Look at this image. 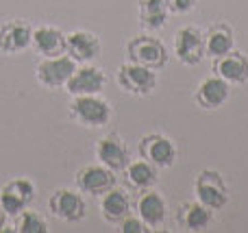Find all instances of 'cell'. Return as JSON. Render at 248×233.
<instances>
[{
	"instance_id": "cell-5",
	"label": "cell",
	"mask_w": 248,
	"mask_h": 233,
	"mask_svg": "<svg viewBox=\"0 0 248 233\" xmlns=\"http://www.w3.org/2000/svg\"><path fill=\"white\" fill-rule=\"evenodd\" d=\"M48 212L61 222H81L87 214V203L83 199V192L59 187L48 196Z\"/></svg>"
},
{
	"instance_id": "cell-13",
	"label": "cell",
	"mask_w": 248,
	"mask_h": 233,
	"mask_svg": "<svg viewBox=\"0 0 248 233\" xmlns=\"http://www.w3.org/2000/svg\"><path fill=\"white\" fill-rule=\"evenodd\" d=\"M107 87V74L103 68L94 63H81L72 72V77L65 83V92L70 96L81 94H100Z\"/></svg>"
},
{
	"instance_id": "cell-6",
	"label": "cell",
	"mask_w": 248,
	"mask_h": 233,
	"mask_svg": "<svg viewBox=\"0 0 248 233\" xmlns=\"http://www.w3.org/2000/svg\"><path fill=\"white\" fill-rule=\"evenodd\" d=\"M77 65V61L70 59L68 55L42 57L35 65V78H37L39 85L48 87V90H61V87H65Z\"/></svg>"
},
{
	"instance_id": "cell-17",
	"label": "cell",
	"mask_w": 248,
	"mask_h": 233,
	"mask_svg": "<svg viewBox=\"0 0 248 233\" xmlns=\"http://www.w3.org/2000/svg\"><path fill=\"white\" fill-rule=\"evenodd\" d=\"M211 72L216 77L224 78L229 85H244V83H248V57L242 50L233 48L227 55L216 57Z\"/></svg>"
},
{
	"instance_id": "cell-15",
	"label": "cell",
	"mask_w": 248,
	"mask_h": 233,
	"mask_svg": "<svg viewBox=\"0 0 248 233\" xmlns=\"http://www.w3.org/2000/svg\"><path fill=\"white\" fill-rule=\"evenodd\" d=\"M33 26L26 20H7L0 24V55H20L31 48Z\"/></svg>"
},
{
	"instance_id": "cell-24",
	"label": "cell",
	"mask_w": 248,
	"mask_h": 233,
	"mask_svg": "<svg viewBox=\"0 0 248 233\" xmlns=\"http://www.w3.org/2000/svg\"><path fill=\"white\" fill-rule=\"evenodd\" d=\"M16 218V222H13V231L17 233H46L48 231V222L46 218L42 216V214L33 212V209H22Z\"/></svg>"
},
{
	"instance_id": "cell-2",
	"label": "cell",
	"mask_w": 248,
	"mask_h": 233,
	"mask_svg": "<svg viewBox=\"0 0 248 233\" xmlns=\"http://www.w3.org/2000/svg\"><path fill=\"white\" fill-rule=\"evenodd\" d=\"M126 57L133 63L146 65L150 70H161L168 63V48L153 33H141L128 39Z\"/></svg>"
},
{
	"instance_id": "cell-10",
	"label": "cell",
	"mask_w": 248,
	"mask_h": 233,
	"mask_svg": "<svg viewBox=\"0 0 248 233\" xmlns=\"http://www.w3.org/2000/svg\"><path fill=\"white\" fill-rule=\"evenodd\" d=\"M35 201V183L26 177H16L0 187V209L7 216H17Z\"/></svg>"
},
{
	"instance_id": "cell-16",
	"label": "cell",
	"mask_w": 248,
	"mask_h": 233,
	"mask_svg": "<svg viewBox=\"0 0 248 233\" xmlns=\"http://www.w3.org/2000/svg\"><path fill=\"white\" fill-rule=\"evenodd\" d=\"M229 98H231V85L216 74L205 77L194 90V103L201 109H207V111L224 107Z\"/></svg>"
},
{
	"instance_id": "cell-8",
	"label": "cell",
	"mask_w": 248,
	"mask_h": 233,
	"mask_svg": "<svg viewBox=\"0 0 248 233\" xmlns=\"http://www.w3.org/2000/svg\"><path fill=\"white\" fill-rule=\"evenodd\" d=\"M137 153L141 159L150 161L153 166L161 168H172L179 157V148L168 135L163 133H146L137 144Z\"/></svg>"
},
{
	"instance_id": "cell-21",
	"label": "cell",
	"mask_w": 248,
	"mask_h": 233,
	"mask_svg": "<svg viewBox=\"0 0 248 233\" xmlns=\"http://www.w3.org/2000/svg\"><path fill=\"white\" fill-rule=\"evenodd\" d=\"M159 181V168L153 166L146 159H135L128 161L126 168H124V183L126 187H131L133 192H141L148 190V187H155V183Z\"/></svg>"
},
{
	"instance_id": "cell-9",
	"label": "cell",
	"mask_w": 248,
	"mask_h": 233,
	"mask_svg": "<svg viewBox=\"0 0 248 233\" xmlns=\"http://www.w3.org/2000/svg\"><path fill=\"white\" fill-rule=\"evenodd\" d=\"M116 183H118L116 172H113L111 168H107V166H103L100 161L98 164L83 166V168L77 170V174H74V186H77V190L87 196L105 194V192L111 190Z\"/></svg>"
},
{
	"instance_id": "cell-27",
	"label": "cell",
	"mask_w": 248,
	"mask_h": 233,
	"mask_svg": "<svg viewBox=\"0 0 248 233\" xmlns=\"http://www.w3.org/2000/svg\"><path fill=\"white\" fill-rule=\"evenodd\" d=\"M4 222H7V214H4L2 209H0V231L4 229Z\"/></svg>"
},
{
	"instance_id": "cell-1",
	"label": "cell",
	"mask_w": 248,
	"mask_h": 233,
	"mask_svg": "<svg viewBox=\"0 0 248 233\" xmlns=\"http://www.w3.org/2000/svg\"><path fill=\"white\" fill-rule=\"evenodd\" d=\"M68 109H70V118H72L77 124L85 126V129H103L113 118L111 105L100 94L72 96Z\"/></svg>"
},
{
	"instance_id": "cell-19",
	"label": "cell",
	"mask_w": 248,
	"mask_h": 233,
	"mask_svg": "<svg viewBox=\"0 0 248 233\" xmlns=\"http://www.w3.org/2000/svg\"><path fill=\"white\" fill-rule=\"evenodd\" d=\"M174 220H176V225H179V229L196 233V231H205L207 227L211 225L214 212L207 209L205 205L198 203V201H185V203H179V207H176Z\"/></svg>"
},
{
	"instance_id": "cell-3",
	"label": "cell",
	"mask_w": 248,
	"mask_h": 233,
	"mask_svg": "<svg viewBox=\"0 0 248 233\" xmlns=\"http://www.w3.org/2000/svg\"><path fill=\"white\" fill-rule=\"evenodd\" d=\"M194 196L198 203H202L211 212H220L229 203V187L224 177L218 170L205 168L194 179Z\"/></svg>"
},
{
	"instance_id": "cell-12",
	"label": "cell",
	"mask_w": 248,
	"mask_h": 233,
	"mask_svg": "<svg viewBox=\"0 0 248 233\" xmlns=\"http://www.w3.org/2000/svg\"><path fill=\"white\" fill-rule=\"evenodd\" d=\"M65 55L74 59L78 65L81 63H94L103 55V42L92 31L77 29L65 35Z\"/></svg>"
},
{
	"instance_id": "cell-23",
	"label": "cell",
	"mask_w": 248,
	"mask_h": 233,
	"mask_svg": "<svg viewBox=\"0 0 248 233\" xmlns=\"http://www.w3.org/2000/svg\"><path fill=\"white\" fill-rule=\"evenodd\" d=\"M137 13H140V26L146 33L161 31L170 17V9H168L166 0H140Z\"/></svg>"
},
{
	"instance_id": "cell-18",
	"label": "cell",
	"mask_w": 248,
	"mask_h": 233,
	"mask_svg": "<svg viewBox=\"0 0 248 233\" xmlns=\"http://www.w3.org/2000/svg\"><path fill=\"white\" fill-rule=\"evenodd\" d=\"M98 199H100L98 201L100 216H103V220L107 222V225H120L133 209L131 194H128L124 187L113 186L111 190H107L105 194H100Z\"/></svg>"
},
{
	"instance_id": "cell-20",
	"label": "cell",
	"mask_w": 248,
	"mask_h": 233,
	"mask_svg": "<svg viewBox=\"0 0 248 233\" xmlns=\"http://www.w3.org/2000/svg\"><path fill=\"white\" fill-rule=\"evenodd\" d=\"M31 48H33L39 57L65 55V33L50 24L35 26L33 39H31Z\"/></svg>"
},
{
	"instance_id": "cell-14",
	"label": "cell",
	"mask_w": 248,
	"mask_h": 233,
	"mask_svg": "<svg viewBox=\"0 0 248 233\" xmlns=\"http://www.w3.org/2000/svg\"><path fill=\"white\" fill-rule=\"evenodd\" d=\"M96 159L100 161L103 166L111 168L113 172H120V170L126 168V164L131 161V153H128L126 142L122 140L120 133H107L96 142Z\"/></svg>"
},
{
	"instance_id": "cell-22",
	"label": "cell",
	"mask_w": 248,
	"mask_h": 233,
	"mask_svg": "<svg viewBox=\"0 0 248 233\" xmlns=\"http://www.w3.org/2000/svg\"><path fill=\"white\" fill-rule=\"evenodd\" d=\"M235 48V33L227 22H216L205 31V52L207 57L216 59Z\"/></svg>"
},
{
	"instance_id": "cell-25",
	"label": "cell",
	"mask_w": 248,
	"mask_h": 233,
	"mask_svg": "<svg viewBox=\"0 0 248 233\" xmlns=\"http://www.w3.org/2000/svg\"><path fill=\"white\" fill-rule=\"evenodd\" d=\"M118 231L120 233H148L150 229L140 216H131V214H128L120 225H118Z\"/></svg>"
},
{
	"instance_id": "cell-11",
	"label": "cell",
	"mask_w": 248,
	"mask_h": 233,
	"mask_svg": "<svg viewBox=\"0 0 248 233\" xmlns=\"http://www.w3.org/2000/svg\"><path fill=\"white\" fill-rule=\"evenodd\" d=\"M133 209H135L137 216L148 225L150 231L161 229L168 220V203H166L161 192H157L155 187L137 192V199H135V203H133Z\"/></svg>"
},
{
	"instance_id": "cell-26",
	"label": "cell",
	"mask_w": 248,
	"mask_h": 233,
	"mask_svg": "<svg viewBox=\"0 0 248 233\" xmlns=\"http://www.w3.org/2000/svg\"><path fill=\"white\" fill-rule=\"evenodd\" d=\"M201 0H166L170 13H179V16H185V13H192L194 9L198 7Z\"/></svg>"
},
{
	"instance_id": "cell-4",
	"label": "cell",
	"mask_w": 248,
	"mask_h": 233,
	"mask_svg": "<svg viewBox=\"0 0 248 233\" xmlns=\"http://www.w3.org/2000/svg\"><path fill=\"white\" fill-rule=\"evenodd\" d=\"M116 83L118 87L124 92V94L131 96H150L155 90H157V70H150L146 65L133 63V61H126L118 68L116 72Z\"/></svg>"
},
{
	"instance_id": "cell-7",
	"label": "cell",
	"mask_w": 248,
	"mask_h": 233,
	"mask_svg": "<svg viewBox=\"0 0 248 233\" xmlns=\"http://www.w3.org/2000/svg\"><path fill=\"white\" fill-rule=\"evenodd\" d=\"M174 55L183 65H198L207 57L205 52V31L201 26H181L174 33Z\"/></svg>"
}]
</instances>
